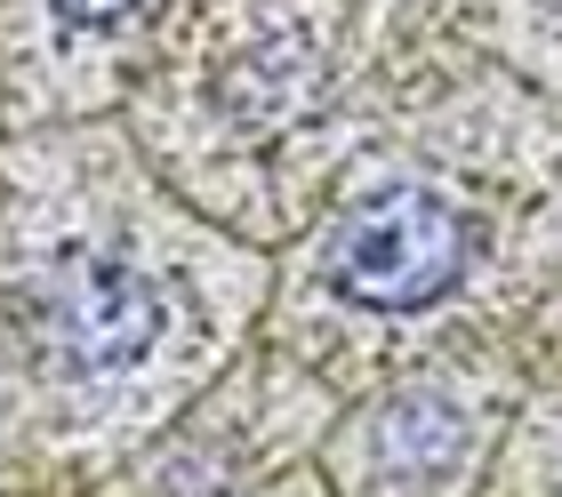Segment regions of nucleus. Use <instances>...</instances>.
Returning <instances> with one entry per match:
<instances>
[{"instance_id":"nucleus-4","label":"nucleus","mask_w":562,"mask_h":497,"mask_svg":"<svg viewBox=\"0 0 562 497\" xmlns=\"http://www.w3.org/2000/svg\"><path fill=\"white\" fill-rule=\"evenodd\" d=\"M57 9H65L72 24H113L121 9H137V0H57Z\"/></svg>"},{"instance_id":"nucleus-2","label":"nucleus","mask_w":562,"mask_h":497,"mask_svg":"<svg viewBox=\"0 0 562 497\" xmlns=\"http://www.w3.org/2000/svg\"><path fill=\"white\" fill-rule=\"evenodd\" d=\"M24 313H33V329L57 346L72 370H130V361L153 346V329H161V290L121 266V257H65L57 273H41L33 290H24Z\"/></svg>"},{"instance_id":"nucleus-3","label":"nucleus","mask_w":562,"mask_h":497,"mask_svg":"<svg viewBox=\"0 0 562 497\" xmlns=\"http://www.w3.org/2000/svg\"><path fill=\"white\" fill-rule=\"evenodd\" d=\"M458 441H467V426H458V409L442 394H402L386 417H378V450H386V465H402V474L450 465Z\"/></svg>"},{"instance_id":"nucleus-1","label":"nucleus","mask_w":562,"mask_h":497,"mask_svg":"<svg viewBox=\"0 0 562 497\" xmlns=\"http://www.w3.org/2000/svg\"><path fill=\"white\" fill-rule=\"evenodd\" d=\"M467 249L474 233L442 193L394 185V193H370L362 208H346L322 266H329V290L362 313H426L458 290Z\"/></svg>"}]
</instances>
